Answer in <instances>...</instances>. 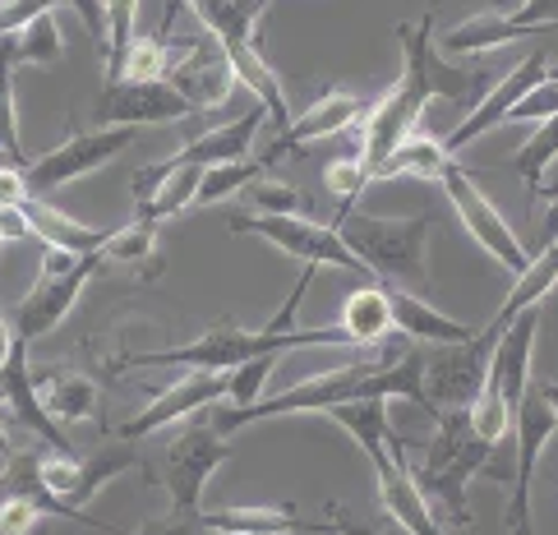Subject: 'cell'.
Instances as JSON below:
<instances>
[{
	"mask_svg": "<svg viewBox=\"0 0 558 535\" xmlns=\"http://www.w3.org/2000/svg\"><path fill=\"white\" fill-rule=\"evenodd\" d=\"M231 398V384L227 374H208V369H185L181 379H175L167 392H157V398L134 415V421L116 425V439H144V434H157L175 421H190V415H204L213 406H222Z\"/></svg>",
	"mask_w": 558,
	"mask_h": 535,
	"instance_id": "16",
	"label": "cell"
},
{
	"mask_svg": "<svg viewBox=\"0 0 558 535\" xmlns=\"http://www.w3.org/2000/svg\"><path fill=\"white\" fill-rule=\"evenodd\" d=\"M130 535H208L204 522L198 518H167V522H148V526H138Z\"/></svg>",
	"mask_w": 558,
	"mask_h": 535,
	"instance_id": "47",
	"label": "cell"
},
{
	"mask_svg": "<svg viewBox=\"0 0 558 535\" xmlns=\"http://www.w3.org/2000/svg\"><path fill=\"white\" fill-rule=\"evenodd\" d=\"M301 346H351L342 324L332 328H208L185 346H162V351H134L111 361V369H157V365H181V369H208V374H231L235 365L258 361V355H287Z\"/></svg>",
	"mask_w": 558,
	"mask_h": 535,
	"instance_id": "4",
	"label": "cell"
},
{
	"mask_svg": "<svg viewBox=\"0 0 558 535\" xmlns=\"http://www.w3.org/2000/svg\"><path fill=\"white\" fill-rule=\"evenodd\" d=\"M438 181H444V190H448V199H452L457 217H462V227L471 231V241L481 245L498 268H508L512 277H522V272L531 268V250L517 241V231L504 222V212L489 204V194L462 171V162H457V157L444 167V175H438Z\"/></svg>",
	"mask_w": 558,
	"mask_h": 535,
	"instance_id": "11",
	"label": "cell"
},
{
	"mask_svg": "<svg viewBox=\"0 0 558 535\" xmlns=\"http://www.w3.org/2000/svg\"><path fill=\"white\" fill-rule=\"evenodd\" d=\"M0 406H5V379H0Z\"/></svg>",
	"mask_w": 558,
	"mask_h": 535,
	"instance_id": "54",
	"label": "cell"
},
{
	"mask_svg": "<svg viewBox=\"0 0 558 535\" xmlns=\"http://www.w3.org/2000/svg\"><path fill=\"white\" fill-rule=\"evenodd\" d=\"M97 268H102V259L97 254H65V250H51L43 254V272H37V282L24 291V301L14 305V342L33 346L37 337L56 332L70 309L78 305V295H84V287L97 277Z\"/></svg>",
	"mask_w": 558,
	"mask_h": 535,
	"instance_id": "7",
	"label": "cell"
},
{
	"mask_svg": "<svg viewBox=\"0 0 558 535\" xmlns=\"http://www.w3.org/2000/svg\"><path fill=\"white\" fill-rule=\"evenodd\" d=\"M107 14V51H102V70H107V88L116 84V65L130 47V37L138 33V0H102Z\"/></svg>",
	"mask_w": 558,
	"mask_h": 535,
	"instance_id": "37",
	"label": "cell"
},
{
	"mask_svg": "<svg viewBox=\"0 0 558 535\" xmlns=\"http://www.w3.org/2000/svg\"><path fill=\"white\" fill-rule=\"evenodd\" d=\"M535 392H541V398H545V406L558 415V384H554V379H541V384H535Z\"/></svg>",
	"mask_w": 558,
	"mask_h": 535,
	"instance_id": "50",
	"label": "cell"
},
{
	"mask_svg": "<svg viewBox=\"0 0 558 535\" xmlns=\"http://www.w3.org/2000/svg\"><path fill=\"white\" fill-rule=\"evenodd\" d=\"M545 231H549V241L558 235V194H554V204H549V212H545Z\"/></svg>",
	"mask_w": 558,
	"mask_h": 535,
	"instance_id": "52",
	"label": "cell"
},
{
	"mask_svg": "<svg viewBox=\"0 0 558 535\" xmlns=\"http://www.w3.org/2000/svg\"><path fill=\"white\" fill-rule=\"evenodd\" d=\"M324 518H328V531L332 535H384V522H355L342 503H328Z\"/></svg>",
	"mask_w": 558,
	"mask_h": 535,
	"instance_id": "44",
	"label": "cell"
},
{
	"mask_svg": "<svg viewBox=\"0 0 558 535\" xmlns=\"http://www.w3.org/2000/svg\"><path fill=\"white\" fill-rule=\"evenodd\" d=\"M425 452L421 466H411L415 485H421L429 512L444 526H471V508H466V481L471 475H485L498 443H485L481 434L471 429L466 411H438L434 434L425 443H415Z\"/></svg>",
	"mask_w": 558,
	"mask_h": 535,
	"instance_id": "5",
	"label": "cell"
},
{
	"mask_svg": "<svg viewBox=\"0 0 558 535\" xmlns=\"http://www.w3.org/2000/svg\"><path fill=\"white\" fill-rule=\"evenodd\" d=\"M10 351H14V328H10V319H5V314H0V369H5Z\"/></svg>",
	"mask_w": 558,
	"mask_h": 535,
	"instance_id": "49",
	"label": "cell"
},
{
	"mask_svg": "<svg viewBox=\"0 0 558 535\" xmlns=\"http://www.w3.org/2000/svg\"><path fill=\"white\" fill-rule=\"evenodd\" d=\"M277 361L282 355H258V361H245V365H235L231 374H227V384H231V406H254L258 402V392H264V384H268V374L277 369Z\"/></svg>",
	"mask_w": 558,
	"mask_h": 535,
	"instance_id": "39",
	"label": "cell"
},
{
	"mask_svg": "<svg viewBox=\"0 0 558 535\" xmlns=\"http://www.w3.org/2000/svg\"><path fill=\"white\" fill-rule=\"evenodd\" d=\"M337 235L347 250L369 268L378 287H425L429 282V217H374V212H342Z\"/></svg>",
	"mask_w": 558,
	"mask_h": 535,
	"instance_id": "6",
	"label": "cell"
},
{
	"mask_svg": "<svg viewBox=\"0 0 558 535\" xmlns=\"http://www.w3.org/2000/svg\"><path fill=\"white\" fill-rule=\"evenodd\" d=\"M554 33H558V19H554V24H517V19H508V14L481 10V14L462 19L457 28H448V33L434 42V51H438V56H481V51H494V47L517 42V37L535 42V37H554Z\"/></svg>",
	"mask_w": 558,
	"mask_h": 535,
	"instance_id": "20",
	"label": "cell"
},
{
	"mask_svg": "<svg viewBox=\"0 0 558 535\" xmlns=\"http://www.w3.org/2000/svg\"><path fill=\"white\" fill-rule=\"evenodd\" d=\"M102 264H125V268H162V259H157V222H134L125 227V231H111V241H107V250L97 254Z\"/></svg>",
	"mask_w": 558,
	"mask_h": 535,
	"instance_id": "34",
	"label": "cell"
},
{
	"mask_svg": "<svg viewBox=\"0 0 558 535\" xmlns=\"http://www.w3.org/2000/svg\"><path fill=\"white\" fill-rule=\"evenodd\" d=\"M264 121H268V111L254 107L245 115H235L231 125H213V130H204L198 138H190V144L175 153V162H194V167L245 162L250 148H254V138H258V130H264Z\"/></svg>",
	"mask_w": 558,
	"mask_h": 535,
	"instance_id": "22",
	"label": "cell"
},
{
	"mask_svg": "<svg viewBox=\"0 0 558 535\" xmlns=\"http://www.w3.org/2000/svg\"><path fill=\"white\" fill-rule=\"evenodd\" d=\"M365 111H369V102L361 93H347V88H332V93H324L318 102L310 107V111H301L295 121L282 130V138L268 148V157H258V162H277L287 148H301V144H314V138H332V134H347V130H355L365 121Z\"/></svg>",
	"mask_w": 558,
	"mask_h": 535,
	"instance_id": "18",
	"label": "cell"
},
{
	"mask_svg": "<svg viewBox=\"0 0 558 535\" xmlns=\"http://www.w3.org/2000/svg\"><path fill=\"white\" fill-rule=\"evenodd\" d=\"M324 185L337 204H342V212H351V204L365 194L369 185V167L361 162V157H337V162L324 167Z\"/></svg>",
	"mask_w": 558,
	"mask_h": 535,
	"instance_id": "38",
	"label": "cell"
},
{
	"mask_svg": "<svg viewBox=\"0 0 558 535\" xmlns=\"http://www.w3.org/2000/svg\"><path fill=\"white\" fill-rule=\"evenodd\" d=\"M208 535H291V531H324V526H310L301 522L291 508H208L198 512Z\"/></svg>",
	"mask_w": 558,
	"mask_h": 535,
	"instance_id": "24",
	"label": "cell"
},
{
	"mask_svg": "<svg viewBox=\"0 0 558 535\" xmlns=\"http://www.w3.org/2000/svg\"><path fill=\"white\" fill-rule=\"evenodd\" d=\"M554 162H558V115L541 121V125H535V134L526 138L522 148H517L512 171H517V181L526 185V199H531V204L545 194V171H549Z\"/></svg>",
	"mask_w": 558,
	"mask_h": 535,
	"instance_id": "30",
	"label": "cell"
},
{
	"mask_svg": "<svg viewBox=\"0 0 558 535\" xmlns=\"http://www.w3.org/2000/svg\"><path fill=\"white\" fill-rule=\"evenodd\" d=\"M97 115H102L107 125H175V121H204L181 93H175L167 78H153V84H111L102 93V102H97Z\"/></svg>",
	"mask_w": 558,
	"mask_h": 535,
	"instance_id": "17",
	"label": "cell"
},
{
	"mask_svg": "<svg viewBox=\"0 0 558 535\" xmlns=\"http://www.w3.org/2000/svg\"><path fill=\"white\" fill-rule=\"evenodd\" d=\"M0 379H5V406H0V411H10L19 425L33 429L37 443H47L51 452H65V458H74V443L65 439V429L51 421L43 398H37V379H33V369H28V346L24 342H14L5 369H0Z\"/></svg>",
	"mask_w": 558,
	"mask_h": 535,
	"instance_id": "19",
	"label": "cell"
},
{
	"mask_svg": "<svg viewBox=\"0 0 558 535\" xmlns=\"http://www.w3.org/2000/svg\"><path fill=\"white\" fill-rule=\"evenodd\" d=\"M14 33L0 37V153L10 157V162L24 167V144H19V115H14Z\"/></svg>",
	"mask_w": 558,
	"mask_h": 535,
	"instance_id": "36",
	"label": "cell"
},
{
	"mask_svg": "<svg viewBox=\"0 0 558 535\" xmlns=\"http://www.w3.org/2000/svg\"><path fill=\"white\" fill-rule=\"evenodd\" d=\"M231 462V434H217L208 421L185 425L167 443V458L153 475L171 494V518H198L204 512V485L217 466Z\"/></svg>",
	"mask_w": 558,
	"mask_h": 535,
	"instance_id": "8",
	"label": "cell"
},
{
	"mask_svg": "<svg viewBox=\"0 0 558 535\" xmlns=\"http://www.w3.org/2000/svg\"><path fill=\"white\" fill-rule=\"evenodd\" d=\"M512 19H517V24H554V19H558V0H526V5L517 10Z\"/></svg>",
	"mask_w": 558,
	"mask_h": 535,
	"instance_id": "48",
	"label": "cell"
},
{
	"mask_svg": "<svg viewBox=\"0 0 558 535\" xmlns=\"http://www.w3.org/2000/svg\"><path fill=\"white\" fill-rule=\"evenodd\" d=\"M198 175H204V167H194V162H175V157H171V175L162 181V190H157V194H153V204H144L134 217H138V222H167V217L194 208Z\"/></svg>",
	"mask_w": 558,
	"mask_h": 535,
	"instance_id": "33",
	"label": "cell"
},
{
	"mask_svg": "<svg viewBox=\"0 0 558 535\" xmlns=\"http://www.w3.org/2000/svg\"><path fill=\"white\" fill-rule=\"evenodd\" d=\"M554 282H558V235H554V241L541 250V259H531V268H526V272H522V277H517V282H512L508 301L498 305V314L489 319V328H494V332H504V328H508V324H512V319H517V314H522V309L541 305L545 295L554 291Z\"/></svg>",
	"mask_w": 558,
	"mask_h": 535,
	"instance_id": "28",
	"label": "cell"
},
{
	"mask_svg": "<svg viewBox=\"0 0 558 535\" xmlns=\"http://www.w3.org/2000/svg\"><path fill=\"white\" fill-rule=\"evenodd\" d=\"M14 61L37 65V70L65 61V37H61V24H56V10L28 19V24L14 33Z\"/></svg>",
	"mask_w": 558,
	"mask_h": 535,
	"instance_id": "31",
	"label": "cell"
},
{
	"mask_svg": "<svg viewBox=\"0 0 558 535\" xmlns=\"http://www.w3.org/2000/svg\"><path fill=\"white\" fill-rule=\"evenodd\" d=\"M512 434H517V452H512V485H508L504 526H508V535H531V481H535V466H541V452L558 434V415L545 406V398L535 388H526L522 406L512 411Z\"/></svg>",
	"mask_w": 558,
	"mask_h": 535,
	"instance_id": "13",
	"label": "cell"
},
{
	"mask_svg": "<svg viewBox=\"0 0 558 535\" xmlns=\"http://www.w3.org/2000/svg\"><path fill=\"white\" fill-rule=\"evenodd\" d=\"M342 332L351 337V346H384L388 337H392V309H388V291L378 287V282H365V287H355L347 295V305H342Z\"/></svg>",
	"mask_w": 558,
	"mask_h": 535,
	"instance_id": "26",
	"label": "cell"
},
{
	"mask_svg": "<svg viewBox=\"0 0 558 535\" xmlns=\"http://www.w3.org/2000/svg\"><path fill=\"white\" fill-rule=\"evenodd\" d=\"M181 47L185 51H181V61H171L167 84L181 93L198 115L222 111L227 97H231V84H235V70L227 61L222 42H217V37L204 28V33H194L190 42H181Z\"/></svg>",
	"mask_w": 558,
	"mask_h": 535,
	"instance_id": "15",
	"label": "cell"
},
{
	"mask_svg": "<svg viewBox=\"0 0 558 535\" xmlns=\"http://www.w3.org/2000/svg\"><path fill=\"white\" fill-rule=\"evenodd\" d=\"M522 5H526V0H489L485 10H489V14H508V19H512V14L522 10Z\"/></svg>",
	"mask_w": 558,
	"mask_h": 535,
	"instance_id": "51",
	"label": "cell"
},
{
	"mask_svg": "<svg viewBox=\"0 0 558 535\" xmlns=\"http://www.w3.org/2000/svg\"><path fill=\"white\" fill-rule=\"evenodd\" d=\"M175 14H181V0H171V5H167L162 28H157V33H134L130 37L121 65H116V84H121V78H130V84H153V78H167V70H171V47L167 42H171Z\"/></svg>",
	"mask_w": 558,
	"mask_h": 535,
	"instance_id": "25",
	"label": "cell"
},
{
	"mask_svg": "<svg viewBox=\"0 0 558 535\" xmlns=\"http://www.w3.org/2000/svg\"><path fill=\"white\" fill-rule=\"evenodd\" d=\"M37 398H43L56 425L88 421V415H97V406H102V392H97L88 374H43V379H37Z\"/></svg>",
	"mask_w": 558,
	"mask_h": 535,
	"instance_id": "27",
	"label": "cell"
},
{
	"mask_svg": "<svg viewBox=\"0 0 558 535\" xmlns=\"http://www.w3.org/2000/svg\"><path fill=\"white\" fill-rule=\"evenodd\" d=\"M47 526V512L24 494H5L0 499V535H33Z\"/></svg>",
	"mask_w": 558,
	"mask_h": 535,
	"instance_id": "41",
	"label": "cell"
},
{
	"mask_svg": "<svg viewBox=\"0 0 558 535\" xmlns=\"http://www.w3.org/2000/svg\"><path fill=\"white\" fill-rule=\"evenodd\" d=\"M328 415L365 448V458H369V466L378 475V503H384L388 518L407 535H444V522L429 512L425 494H421V485H415V475H411L407 439H402V429L392 425L388 402H342V406H332Z\"/></svg>",
	"mask_w": 558,
	"mask_h": 535,
	"instance_id": "2",
	"label": "cell"
},
{
	"mask_svg": "<svg viewBox=\"0 0 558 535\" xmlns=\"http://www.w3.org/2000/svg\"><path fill=\"white\" fill-rule=\"evenodd\" d=\"M250 204H254V212H268V217H295V212H305L301 190L282 185V181H268V175H258V181L250 185Z\"/></svg>",
	"mask_w": 558,
	"mask_h": 535,
	"instance_id": "40",
	"label": "cell"
},
{
	"mask_svg": "<svg viewBox=\"0 0 558 535\" xmlns=\"http://www.w3.org/2000/svg\"><path fill=\"white\" fill-rule=\"evenodd\" d=\"M78 24L88 28V37L97 42V51H107V14H102V0H70Z\"/></svg>",
	"mask_w": 558,
	"mask_h": 535,
	"instance_id": "45",
	"label": "cell"
},
{
	"mask_svg": "<svg viewBox=\"0 0 558 535\" xmlns=\"http://www.w3.org/2000/svg\"><path fill=\"white\" fill-rule=\"evenodd\" d=\"M227 227L235 235H258V241H268L277 245L282 254H291V259H301V264H314V268H342L351 277H361V282H374L369 268L355 259V254L347 250V241L337 235V227H324V222H314V217L305 212H295V217H268V212H231L227 217Z\"/></svg>",
	"mask_w": 558,
	"mask_h": 535,
	"instance_id": "9",
	"label": "cell"
},
{
	"mask_svg": "<svg viewBox=\"0 0 558 535\" xmlns=\"http://www.w3.org/2000/svg\"><path fill=\"white\" fill-rule=\"evenodd\" d=\"M549 115H558V74H549L545 84H535L508 121H535V125H541V121H549Z\"/></svg>",
	"mask_w": 558,
	"mask_h": 535,
	"instance_id": "42",
	"label": "cell"
},
{
	"mask_svg": "<svg viewBox=\"0 0 558 535\" xmlns=\"http://www.w3.org/2000/svg\"><path fill=\"white\" fill-rule=\"evenodd\" d=\"M134 466H138V452L125 448V439L116 443L111 452H97V458L78 462V481H74V494H70V508L84 512V508L97 499V494H102L107 481H116V475H125V471H134Z\"/></svg>",
	"mask_w": 558,
	"mask_h": 535,
	"instance_id": "32",
	"label": "cell"
},
{
	"mask_svg": "<svg viewBox=\"0 0 558 535\" xmlns=\"http://www.w3.org/2000/svg\"><path fill=\"white\" fill-rule=\"evenodd\" d=\"M47 10H61V0H0V37L19 33L28 19L47 14Z\"/></svg>",
	"mask_w": 558,
	"mask_h": 535,
	"instance_id": "43",
	"label": "cell"
},
{
	"mask_svg": "<svg viewBox=\"0 0 558 535\" xmlns=\"http://www.w3.org/2000/svg\"><path fill=\"white\" fill-rule=\"evenodd\" d=\"M10 452H14V443H10V434H5V425H0V466L10 462Z\"/></svg>",
	"mask_w": 558,
	"mask_h": 535,
	"instance_id": "53",
	"label": "cell"
},
{
	"mask_svg": "<svg viewBox=\"0 0 558 535\" xmlns=\"http://www.w3.org/2000/svg\"><path fill=\"white\" fill-rule=\"evenodd\" d=\"M19 208H24V217H28V231H33L43 245H51V250H65V254H102L107 241H111V231L74 222L70 212L51 208L47 199H37V194H28V199L19 204Z\"/></svg>",
	"mask_w": 558,
	"mask_h": 535,
	"instance_id": "23",
	"label": "cell"
},
{
	"mask_svg": "<svg viewBox=\"0 0 558 535\" xmlns=\"http://www.w3.org/2000/svg\"><path fill=\"white\" fill-rule=\"evenodd\" d=\"M24 235H33L24 208H19V204H0V250L14 245V241H24Z\"/></svg>",
	"mask_w": 558,
	"mask_h": 535,
	"instance_id": "46",
	"label": "cell"
},
{
	"mask_svg": "<svg viewBox=\"0 0 558 535\" xmlns=\"http://www.w3.org/2000/svg\"><path fill=\"white\" fill-rule=\"evenodd\" d=\"M134 134L138 130H130V125H102V130H78V134H70L65 144H56L51 153H43V157H28L24 162V181H28V194H56V190H65V185H74L78 175H88V171H97V167H107V162H116L130 144H134Z\"/></svg>",
	"mask_w": 558,
	"mask_h": 535,
	"instance_id": "10",
	"label": "cell"
},
{
	"mask_svg": "<svg viewBox=\"0 0 558 535\" xmlns=\"http://www.w3.org/2000/svg\"><path fill=\"white\" fill-rule=\"evenodd\" d=\"M388 398H402L411 402L425 421H438V411L425 398V351H378L365 355V361H351L342 369H328V374H305L295 388L287 392H272V398H258L254 406H227L208 415V425L217 434H235L245 429L250 421H268V415H287V411H332L342 402H388Z\"/></svg>",
	"mask_w": 558,
	"mask_h": 535,
	"instance_id": "1",
	"label": "cell"
},
{
	"mask_svg": "<svg viewBox=\"0 0 558 535\" xmlns=\"http://www.w3.org/2000/svg\"><path fill=\"white\" fill-rule=\"evenodd\" d=\"M384 291H388V309H392V332L411 337V342L452 346V342H466V337H475V328L448 319L444 309L421 301L415 291H407V287H384Z\"/></svg>",
	"mask_w": 558,
	"mask_h": 535,
	"instance_id": "21",
	"label": "cell"
},
{
	"mask_svg": "<svg viewBox=\"0 0 558 535\" xmlns=\"http://www.w3.org/2000/svg\"><path fill=\"white\" fill-rule=\"evenodd\" d=\"M498 337L504 332H494L485 324L475 337H466V342L438 346L434 355H425V398L434 411H466L475 402V392L485 388Z\"/></svg>",
	"mask_w": 558,
	"mask_h": 535,
	"instance_id": "12",
	"label": "cell"
},
{
	"mask_svg": "<svg viewBox=\"0 0 558 535\" xmlns=\"http://www.w3.org/2000/svg\"><path fill=\"white\" fill-rule=\"evenodd\" d=\"M554 70H549V51L545 47H535V51H526L522 61H517L498 84L489 88V97L475 111H466V121L462 125H452L448 130V138H444V153L448 157H457L466 144H475L481 134H489V130H498V125H508V115L522 107V97L535 88V84H545Z\"/></svg>",
	"mask_w": 558,
	"mask_h": 535,
	"instance_id": "14",
	"label": "cell"
},
{
	"mask_svg": "<svg viewBox=\"0 0 558 535\" xmlns=\"http://www.w3.org/2000/svg\"><path fill=\"white\" fill-rule=\"evenodd\" d=\"M434 24L438 10H425L411 24H397V42H402V74L397 84L369 102L365 121H361V162L374 167L392 157V148H402L407 138L415 134V125L425 121V107L434 102V84H429V61H434Z\"/></svg>",
	"mask_w": 558,
	"mask_h": 535,
	"instance_id": "3",
	"label": "cell"
},
{
	"mask_svg": "<svg viewBox=\"0 0 558 535\" xmlns=\"http://www.w3.org/2000/svg\"><path fill=\"white\" fill-rule=\"evenodd\" d=\"M448 162H452V157L444 153L438 138H415L411 134L402 148H392V157H384V162L374 167L369 181H392V175H421V181H438Z\"/></svg>",
	"mask_w": 558,
	"mask_h": 535,
	"instance_id": "29",
	"label": "cell"
},
{
	"mask_svg": "<svg viewBox=\"0 0 558 535\" xmlns=\"http://www.w3.org/2000/svg\"><path fill=\"white\" fill-rule=\"evenodd\" d=\"M258 175H264V162H258V157H245V162H222V167H204V175H198V190H194V208L235 199V194L250 190Z\"/></svg>",
	"mask_w": 558,
	"mask_h": 535,
	"instance_id": "35",
	"label": "cell"
}]
</instances>
